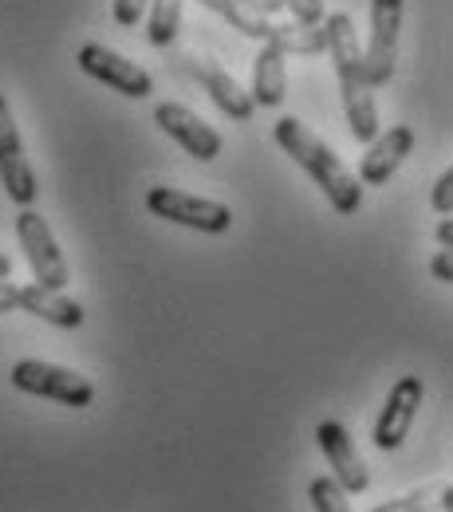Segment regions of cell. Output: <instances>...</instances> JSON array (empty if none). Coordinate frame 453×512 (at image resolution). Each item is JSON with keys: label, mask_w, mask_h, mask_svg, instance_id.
Instances as JSON below:
<instances>
[{"label": "cell", "mask_w": 453, "mask_h": 512, "mask_svg": "<svg viewBox=\"0 0 453 512\" xmlns=\"http://www.w3.org/2000/svg\"><path fill=\"white\" fill-rule=\"evenodd\" d=\"M324 32L331 64L339 75V95H343V115H347L351 138L359 146H367L379 138V107L371 95L375 87L367 83V71H363V48H359L355 20L347 12H331V16H324Z\"/></svg>", "instance_id": "6da1fadb"}, {"label": "cell", "mask_w": 453, "mask_h": 512, "mask_svg": "<svg viewBox=\"0 0 453 512\" xmlns=\"http://www.w3.org/2000/svg\"><path fill=\"white\" fill-rule=\"evenodd\" d=\"M272 134H276L280 150H284L300 170L312 174V182L324 190V197L331 201L335 213H343V217L359 213V205H363V182L339 162V154L327 146L316 130L288 115V119H280V123L272 127Z\"/></svg>", "instance_id": "7a4b0ae2"}, {"label": "cell", "mask_w": 453, "mask_h": 512, "mask_svg": "<svg viewBox=\"0 0 453 512\" xmlns=\"http://www.w3.org/2000/svg\"><path fill=\"white\" fill-rule=\"evenodd\" d=\"M146 209L170 225H182V229H194V233H229L233 225V209L225 201H213V197H197L186 190H170V186H154L146 193Z\"/></svg>", "instance_id": "3957f363"}, {"label": "cell", "mask_w": 453, "mask_h": 512, "mask_svg": "<svg viewBox=\"0 0 453 512\" xmlns=\"http://www.w3.org/2000/svg\"><path fill=\"white\" fill-rule=\"evenodd\" d=\"M12 386L24 390V394H36V398H52V402L71 406V410H83V406L95 402V383L91 379H83L71 367L44 363V359H20L12 367Z\"/></svg>", "instance_id": "277c9868"}, {"label": "cell", "mask_w": 453, "mask_h": 512, "mask_svg": "<svg viewBox=\"0 0 453 512\" xmlns=\"http://www.w3.org/2000/svg\"><path fill=\"white\" fill-rule=\"evenodd\" d=\"M16 237H20V249H24V260H28L32 276H36V284L64 292V284L71 280L67 260L60 253V245H56V233L48 229V221L32 205H24L16 213Z\"/></svg>", "instance_id": "5b68a950"}, {"label": "cell", "mask_w": 453, "mask_h": 512, "mask_svg": "<svg viewBox=\"0 0 453 512\" xmlns=\"http://www.w3.org/2000/svg\"><path fill=\"white\" fill-rule=\"evenodd\" d=\"M398 32H402V0H371V36L363 52V71L371 87H383L394 79Z\"/></svg>", "instance_id": "8992f818"}, {"label": "cell", "mask_w": 453, "mask_h": 512, "mask_svg": "<svg viewBox=\"0 0 453 512\" xmlns=\"http://www.w3.org/2000/svg\"><path fill=\"white\" fill-rule=\"evenodd\" d=\"M75 64H79V71H87L91 79L107 83L111 91H119V95H127V99H146V95H154V79L138 64H130L127 56L111 52L107 44H83L79 56H75Z\"/></svg>", "instance_id": "52a82bcc"}, {"label": "cell", "mask_w": 453, "mask_h": 512, "mask_svg": "<svg viewBox=\"0 0 453 512\" xmlns=\"http://www.w3.org/2000/svg\"><path fill=\"white\" fill-rule=\"evenodd\" d=\"M422 398H426V383L418 375H402L390 386L387 402L379 410V422H375V446L387 449V453L406 446V434L422 410Z\"/></svg>", "instance_id": "ba28073f"}, {"label": "cell", "mask_w": 453, "mask_h": 512, "mask_svg": "<svg viewBox=\"0 0 453 512\" xmlns=\"http://www.w3.org/2000/svg\"><path fill=\"white\" fill-rule=\"evenodd\" d=\"M316 442L324 449L327 465H331V477L339 481V489H343L347 497H363V493L371 489V469H367L363 453L351 442L347 426L327 418V422L316 426Z\"/></svg>", "instance_id": "9c48e42d"}, {"label": "cell", "mask_w": 453, "mask_h": 512, "mask_svg": "<svg viewBox=\"0 0 453 512\" xmlns=\"http://www.w3.org/2000/svg\"><path fill=\"white\" fill-rule=\"evenodd\" d=\"M0 186L4 193L24 209L36 201V174L24 158V142H20V130H16V119L8 111V99L0 95Z\"/></svg>", "instance_id": "30bf717a"}, {"label": "cell", "mask_w": 453, "mask_h": 512, "mask_svg": "<svg viewBox=\"0 0 453 512\" xmlns=\"http://www.w3.org/2000/svg\"><path fill=\"white\" fill-rule=\"evenodd\" d=\"M154 123L162 127V134H170L190 158H197V162H213L225 150L221 134L209 127L205 119H197L194 111L182 107V103H158L154 107Z\"/></svg>", "instance_id": "8fae6325"}, {"label": "cell", "mask_w": 453, "mask_h": 512, "mask_svg": "<svg viewBox=\"0 0 453 512\" xmlns=\"http://www.w3.org/2000/svg\"><path fill=\"white\" fill-rule=\"evenodd\" d=\"M410 146H414V130L410 127L379 130V138L367 142V150H363L359 182H363V186H387L390 178H394V170L406 162Z\"/></svg>", "instance_id": "7c38bea8"}, {"label": "cell", "mask_w": 453, "mask_h": 512, "mask_svg": "<svg viewBox=\"0 0 453 512\" xmlns=\"http://www.w3.org/2000/svg\"><path fill=\"white\" fill-rule=\"evenodd\" d=\"M194 75H197V83L205 87V95L217 103L221 115H229V119H237V123H249V119H253V111H257L253 95H249L225 67H217L213 60H194Z\"/></svg>", "instance_id": "4fadbf2b"}, {"label": "cell", "mask_w": 453, "mask_h": 512, "mask_svg": "<svg viewBox=\"0 0 453 512\" xmlns=\"http://www.w3.org/2000/svg\"><path fill=\"white\" fill-rule=\"evenodd\" d=\"M20 308L36 320L52 323V327H64V331H75L83 327V304H75L67 292L60 288H44V284H24L20 288Z\"/></svg>", "instance_id": "5bb4252c"}, {"label": "cell", "mask_w": 453, "mask_h": 512, "mask_svg": "<svg viewBox=\"0 0 453 512\" xmlns=\"http://www.w3.org/2000/svg\"><path fill=\"white\" fill-rule=\"evenodd\" d=\"M288 56L272 44H264L257 52V64H253V103L257 107H280L284 103V91H288Z\"/></svg>", "instance_id": "9a60e30c"}, {"label": "cell", "mask_w": 453, "mask_h": 512, "mask_svg": "<svg viewBox=\"0 0 453 512\" xmlns=\"http://www.w3.org/2000/svg\"><path fill=\"white\" fill-rule=\"evenodd\" d=\"M272 48H280L284 56H324L327 52V32L324 24H272L268 40Z\"/></svg>", "instance_id": "2e32d148"}, {"label": "cell", "mask_w": 453, "mask_h": 512, "mask_svg": "<svg viewBox=\"0 0 453 512\" xmlns=\"http://www.w3.org/2000/svg\"><path fill=\"white\" fill-rule=\"evenodd\" d=\"M197 4H205L209 12H217L225 24H233L241 36H249V40H268V32H272V16H264L257 8H249L245 0H197Z\"/></svg>", "instance_id": "e0dca14e"}, {"label": "cell", "mask_w": 453, "mask_h": 512, "mask_svg": "<svg viewBox=\"0 0 453 512\" xmlns=\"http://www.w3.org/2000/svg\"><path fill=\"white\" fill-rule=\"evenodd\" d=\"M182 4L186 0H150L146 4V40L154 48H170L182 28Z\"/></svg>", "instance_id": "ac0fdd59"}, {"label": "cell", "mask_w": 453, "mask_h": 512, "mask_svg": "<svg viewBox=\"0 0 453 512\" xmlns=\"http://www.w3.org/2000/svg\"><path fill=\"white\" fill-rule=\"evenodd\" d=\"M308 497H312V509L316 512H355L351 509V497L339 489L335 477H316L308 485Z\"/></svg>", "instance_id": "d6986e66"}, {"label": "cell", "mask_w": 453, "mask_h": 512, "mask_svg": "<svg viewBox=\"0 0 453 512\" xmlns=\"http://www.w3.org/2000/svg\"><path fill=\"white\" fill-rule=\"evenodd\" d=\"M438 493H442V485H418V489H410L402 497H390L383 505H375L371 512H426L438 501Z\"/></svg>", "instance_id": "ffe728a7"}, {"label": "cell", "mask_w": 453, "mask_h": 512, "mask_svg": "<svg viewBox=\"0 0 453 512\" xmlns=\"http://www.w3.org/2000/svg\"><path fill=\"white\" fill-rule=\"evenodd\" d=\"M280 8H288L296 24H324L327 16L324 0H280Z\"/></svg>", "instance_id": "44dd1931"}, {"label": "cell", "mask_w": 453, "mask_h": 512, "mask_svg": "<svg viewBox=\"0 0 453 512\" xmlns=\"http://www.w3.org/2000/svg\"><path fill=\"white\" fill-rule=\"evenodd\" d=\"M430 205H434V213H442V217H450L453 213V166L434 182V193H430Z\"/></svg>", "instance_id": "7402d4cb"}, {"label": "cell", "mask_w": 453, "mask_h": 512, "mask_svg": "<svg viewBox=\"0 0 453 512\" xmlns=\"http://www.w3.org/2000/svg\"><path fill=\"white\" fill-rule=\"evenodd\" d=\"M146 4H150V0H115V24H123V28H134V24L142 20Z\"/></svg>", "instance_id": "603a6c76"}, {"label": "cell", "mask_w": 453, "mask_h": 512, "mask_svg": "<svg viewBox=\"0 0 453 512\" xmlns=\"http://www.w3.org/2000/svg\"><path fill=\"white\" fill-rule=\"evenodd\" d=\"M430 276L442 280V284H453V249H442L430 260Z\"/></svg>", "instance_id": "cb8c5ba5"}, {"label": "cell", "mask_w": 453, "mask_h": 512, "mask_svg": "<svg viewBox=\"0 0 453 512\" xmlns=\"http://www.w3.org/2000/svg\"><path fill=\"white\" fill-rule=\"evenodd\" d=\"M12 308H20V288L0 280V316H8Z\"/></svg>", "instance_id": "d4e9b609"}, {"label": "cell", "mask_w": 453, "mask_h": 512, "mask_svg": "<svg viewBox=\"0 0 453 512\" xmlns=\"http://www.w3.org/2000/svg\"><path fill=\"white\" fill-rule=\"evenodd\" d=\"M438 245H442V249H453V213L438 225Z\"/></svg>", "instance_id": "484cf974"}, {"label": "cell", "mask_w": 453, "mask_h": 512, "mask_svg": "<svg viewBox=\"0 0 453 512\" xmlns=\"http://www.w3.org/2000/svg\"><path fill=\"white\" fill-rule=\"evenodd\" d=\"M249 8H257V12H264V16H272L276 8H280V0H245Z\"/></svg>", "instance_id": "4316f807"}, {"label": "cell", "mask_w": 453, "mask_h": 512, "mask_svg": "<svg viewBox=\"0 0 453 512\" xmlns=\"http://www.w3.org/2000/svg\"><path fill=\"white\" fill-rule=\"evenodd\" d=\"M438 501H442V509H446V512H453V485H442Z\"/></svg>", "instance_id": "83f0119b"}, {"label": "cell", "mask_w": 453, "mask_h": 512, "mask_svg": "<svg viewBox=\"0 0 453 512\" xmlns=\"http://www.w3.org/2000/svg\"><path fill=\"white\" fill-rule=\"evenodd\" d=\"M12 276V260H8V253H0V280H8Z\"/></svg>", "instance_id": "f1b7e54d"}, {"label": "cell", "mask_w": 453, "mask_h": 512, "mask_svg": "<svg viewBox=\"0 0 453 512\" xmlns=\"http://www.w3.org/2000/svg\"><path fill=\"white\" fill-rule=\"evenodd\" d=\"M442 512H446V509H442Z\"/></svg>", "instance_id": "f546056e"}]
</instances>
